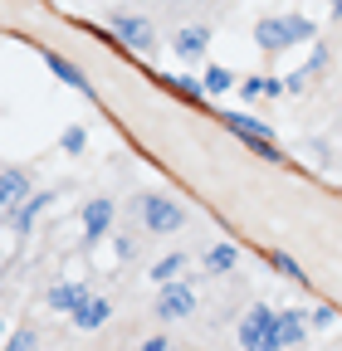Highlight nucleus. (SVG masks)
Listing matches in <instances>:
<instances>
[{
  "label": "nucleus",
  "instance_id": "3",
  "mask_svg": "<svg viewBox=\"0 0 342 351\" xmlns=\"http://www.w3.org/2000/svg\"><path fill=\"white\" fill-rule=\"evenodd\" d=\"M220 122H225V132H235V137L249 147V152H260L264 161H279V147H274V132L264 127V122H254L249 112H220Z\"/></svg>",
  "mask_w": 342,
  "mask_h": 351
},
{
  "label": "nucleus",
  "instance_id": "1",
  "mask_svg": "<svg viewBox=\"0 0 342 351\" xmlns=\"http://www.w3.org/2000/svg\"><path fill=\"white\" fill-rule=\"evenodd\" d=\"M318 39V25L308 15H269L254 25V44H260L264 54H284L293 44H313Z\"/></svg>",
  "mask_w": 342,
  "mask_h": 351
},
{
  "label": "nucleus",
  "instance_id": "11",
  "mask_svg": "<svg viewBox=\"0 0 342 351\" xmlns=\"http://www.w3.org/2000/svg\"><path fill=\"white\" fill-rule=\"evenodd\" d=\"M45 64H49V73L59 78V83H69L73 93H83V98H93V83L83 78V69L73 64V59H64V54H45Z\"/></svg>",
  "mask_w": 342,
  "mask_h": 351
},
{
  "label": "nucleus",
  "instance_id": "18",
  "mask_svg": "<svg viewBox=\"0 0 342 351\" xmlns=\"http://www.w3.org/2000/svg\"><path fill=\"white\" fill-rule=\"evenodd\" d=\"M240 93H244V98H279V93H284V78H274V73H269V78H244Z\"/></svg>",
  "mask_w": 342,
  "mask_h": 351
},
{
  "label": "nucleus",
  "instance_id": "2",
  "mask_svg": "<svg viewBox=\"0 0 342 351\" xmlns=\"http://www.w3.org/2000/svg\"><path fill=\"white\" fill-rule=\"evenodd\" d=\"M240 351H284L279 341V313L269 302H254L240 322Z\"/></svg>",
  "mask_w": 342,
  "mask_h": 351
},
{
  "label": "nucleus",
  "instance_id": "7",
  "mask_svg": "<svg viewBox=\"0 0 342 351\" xmlns=\"http://www.w3.org/2000/svg\"><path fill=\"white\" fill-rule=\"evenodd\" d=\"M113 215H117V210H113V200H103V195L83 205V244H89V249L113 234Z\"/></svg>",
  "mask_w": 342,
  "mask_h": 351
},
{
  "label": "nucleus",
  "instance_id": "26",
  "mask_svg": "<svg viewBox=\"0 0 342 351\" xmlns=\"http://www.w3.org/2000/svg\"><path fill=\"white\" fill-rule=\"evenodd\" d=\"M323 64H328V49H313V54H308V64H304V69H308V73H318V69H323Z\"/></svg>",
  "mask_w": 342,
  "mask_h": 351
},
{
  "label": "nucleus",
  "instance_id": "14",
  "mask_svg": "<svg viewBox=\"0 0 342 351\" xmlns=\"http://www.w3.org/2000/svg\"><path fill=\"white\" fill-rule=\"evenodd\" d=\"M83 298H89V288H83V283H54L45 302L54 307V313H73V307H78Z\"/></svg>",
  "mask_w": 342,
  "mask_h": 351
},
{
  "label": "nucleus",
  "instance_id": "29",
  "mask_svg": "<svg viewBox=\"0 0 342 351\" xmlns=\"http://www.w3.org/2000/svg\"><path fill=\"white\" fill-rule=\"evenodd\" d=\"M171 351H176V346H171Z\"/></svg>",
  "mask_w": 342,
  "mask_h": 351
},
{
  "label": "nucleus",
  "instance_id": "23",
  "mask_svg": "<svg viewBox=\"0 0 342 351\" xmlns=\"http://www.w3.org/2000/svg\"><path fill=\"white\" fill-rule=\"evenodd\" d=\"M332 322H337V313H332L328 302H318V307H313V317H308V327H318V332H323V327H332Z\"/></svg>",
  "mask_w": 342,
  "mask_h": 351
},
{
  "label": "nucleus",
  "instance_id": "17",
  "mask_svg": "<svg viewBox=\"0 0 342 351\" xmlns=\"http://www.w3.org/2000/svg\"><path fill=\"white\" fill-rule=\"evenodd\" d=\"M304 337H308V317L304 313H279V341H284V351L298 346Z\"/></svg>",
  "mask_w": 342,
  "mask_h": 351
},
{
  "label": "nucleus",
  "instance_id": "9",
  "mask_svg": "<svg viewBox=\"0 0 342 351\" xmlns=\"http://www.w3.org/2000/svg\"><path fill=\"white\" fill-rule=\"evenodd\" d=\"M171 49H176V59H205V49H210V29L205 25H186V29H176L171 34Z\"/></svg>",
  "mask_w": 342,
  "mask_h": 351
},
{
  "label": "nucleus",
  "instance_id": "16",
  "mask_svg": "<svg viewBox=\"0 0 342 351\" xmlns=\"http://www.w3.org/2000/svg\"><path fill=\"white\" fill-rule=\"evenodd\" d=\"M161 88H166V93H176L181 103H205V83H201V78H191V73L161 78Z\"/></svg>",
  "mask_w": 342,
  "mask_h": 351
},
{
  "label": "nucleus",
  "instance_id": "10",
  "mask_svg": "<svg viewBox=\"0 0 342 351\" xmlns=\"http://www.w3.org/2000/svg\"><path fill=\"white\" fill-rule=\"evenodd\" d=\"M49 200H54L49 191H34L30 200H20V205L10 210V225H15V234H30V230H34V219L49 210Z\"/></svg>",
  "mask_w": 342,
  "mask_h": 351
},
{
  "label": "nucleus",
  "instance_id": "28",
  "mask_svg": "<svg viewBox=\"0 0 342 351\" xmlns=\"http://www.w3.org/2000/svg\"><path fill=\"white\" fill-rule=\"evenodd\" d=\"M0 337H5V317H0Z\"/></svg>",
  "mask_w": 342,
  "mask_h": 351
},
{
  "label": "nucleus",
  "instance_id": "12",
  "mask_svg": "<svg viewBox=\"0 0 342 351\" xmlns=\"http://www.w3.org/2000/svg\"><path fill=\"white\" fill-rule=\"evenodd\" d=\"M30 176L25 171H0V215H10L20 200H30Z\"/></svg>",
  "mask_w": 342,
  "mask_h": 351
},
{
  "label": "nucleus",
  "instance_id": "19",
  "mask_svg": "<svg viewBox=\"0 0 342 351\" xmlns=\"http://www.w3.org/2000/svg\"><path fill=\"white\" fill-rule=\"evenodd\" d=\"M201 83H205V98H220V93H230V83H235V73H230V69H220V64H210Z\"/></svg>",
  "mask_w": 342,
  "mask_h": 351
},
{
  "label": "nucleus",
  "instance_id": "27",
  "mask_svg": "<svg viewBox=\"0 0 342 351\" xmlns=\"http://www.w3.org/2000/svg\"><path fill=\"white\" fill-rule=\"evenodd\" d=\"M328 10H332V20H342V0H328Z\"/></svg>",
  "mask_w": 342,
  "mask_h": 351
},
{
  "label": "nucleus",
  "instance_id": "4",
  "mask_svg": "<svg viewBox=\"0 0 342 351\" xmlns=\"http://www.w3.org/2000/svg\"><path fill=\"white\" fill-rule=\"evenodd\" d=\"M142 225L152 234H176L186 225V205L176 195H142Z\"/></svg>",
  "mask_w": 342,
  "mask_h": 351
},
{
  "label": "nucleus",
  "instance_id": "20",
  "mask_svg": "<svg viewBox=\"0 0 342 351\" xmlns=\"http://www.w3.org/2000/svg\"><path fill=\"white\" fill-rule=\"evenodd\" d=\"M269 269H274V274H284V278H293V283H308V274L298 269V258H293V254H279V249H269Z\"/></svg>",
  "mask_w": 342,
  "mask_h": 351
},
{
  "label": "nucleus",
  "instance_id": "22",
  "mask_svg": "<svg viewBox=\"0 0 342 351\" xmlns=\"http://www.w3.org/2000/svg\"><path fill=\"white\" fill-rule=\"evenodd\" d=\"M5 351H34V327H15L5 337Z\"/></svg>",
  "mask_w": 342,
  "mask_h": 351
},
{
  "label": "nucleus",
  "instance_id": "5",
  "mask_svg": "<svg viewBox=\"0 0 342 351\" xmlns=\"http://www.w3.org/2000/svg\"><path fill=\"white\" fill-rule=\"evenodd\" d=\"M108 34H113L117 44H127L133 54H152V49H157V25H152L147 15H113Z\"/></svg>",
  "mask_w": 342,
  "mask_h": 351
},
{
  "label": "nucleus",
  "instance_id": "15",
  "mask_svg": "<svg viewBox=\"0 0 342 351\" xmlns=\"http://www.w3.org/2000/svg\"><path fill=\"white\" fill-rule=\"evenodd\" d=\"M235 263H240V244H230V239L210 244V254H205V274H230Z\"/></svg>",
  "mask_w": 342,
  "mask_h": 351
},
{
  "label": "nucleus",
  "instance_id": "25",
  "mask_svg": "<svg viewBox=\"0 0 342 351\" xmlns=\"http://www.w3.org/2000/svg\"><path fill=\"white\" fill-rule=\"evenodd\" d=\"M113 254H117V258H133V239H127V234H113Z\"/></svg>",
  "mask_w": 342,
  "mask_h": 351
},
{
  "label": "nucleus",
  "instance_id": "8",
  "mask_svg": "<svg viewBox=\"0 0 342 351\" xmlns=\"http://www.w3.org/2000/svg\"><path fill=\"white\" fill-rule=\"evenodd\" d=\"M69 317H73V332H98V327L113 317V302H108L103 293H89V298H83Z\"/></svg>",
  "mask_w": 342,
  "mask_h": 351
},
{
  "label": "nucleus",
  "instance_id": "6",
  "mask_svg": "<svg viewBox=\"0 0 342 351\" xmlns=\"http://www.w3.org/2000/svg\"><path fill=\"white\" fill-rule=\"evenodd\" d=\"M152 313H157L161 322H181V317H191V313H196V288L181 283V278L161 283V293L152 298Z\"/></svg>",
  "mask_w": 342,
  "mask_h": 351
},
{
  "label": "nucleus",
  "instance_id": "21",
  "mask_svg": "<svg viewBox=\"0 0 342 351\" xmlns=\"http://www.w3.org/2000/svg\"><path fill=\"white\" fill-rule=\"evenodd\" d=\"M59 152H64V156H83V152H89V132H83V127H64Z\"/></svg>",
  "mask_w": 342,
  "mask_h": 351
},
{
  "label": "nucleus",
  "instance_id": "24",
  "mask_svg": "<svg viewBox=\"0 0 342 351\" xmlns=\"http://www.w3.org/2000/svg\"><path fill=\"white\" fill-rule=\"evenodd\" d=\"M137 351H171V341H166V337H161V332H152V337H147V341H142V346H137Z\"/></svg>",
  "mask_w": 342,
  "mask_h": 351
},
{
  "label": "nucleus",
  "instance_id": "13",
  "mask_svg": "<svg viewBox=\"0 0 342 351\" xmlns=\"http://www.w3.org/2000/svg\"><path fill=\"white\" fill-rule=\"evenodd\" d=\"M191 263V254L186 249H171V254H161L157 263H152V283L161 288V283H171V278H181V269Z\"/></svg>",
  "mask_w": 342,
  "mask_h": 351
}]
</instances>
